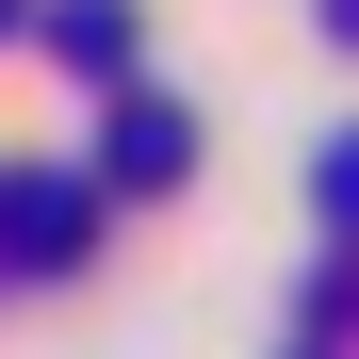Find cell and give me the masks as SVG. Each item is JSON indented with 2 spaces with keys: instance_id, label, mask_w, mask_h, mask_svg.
I'll use <instances>...</instances> for the list:
<instances>
[{
  "instance_id": "1",
  "label": "cell",
  "mask_w": 359,
  "mask_h": 359,
  "mask_svg": "<svg viewBox=\"0 0 359 359\" xmlns=\"http://www.w3.org/2000/svg\"><path fill=\"white\" fill-rule=\"evenodd\" d=\"M327 196H343V212H359V147H343V180H327Z\"/></svg>"
}]
</instances>
